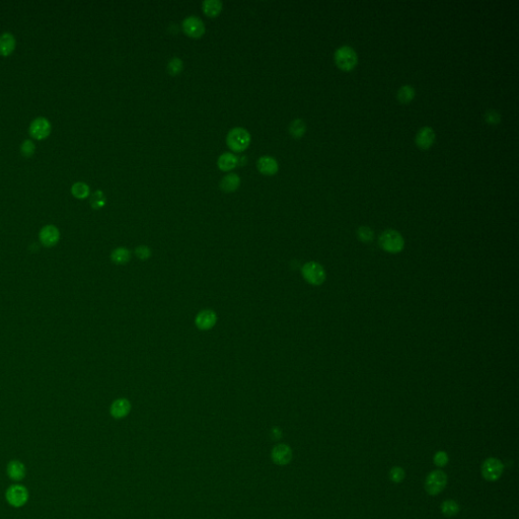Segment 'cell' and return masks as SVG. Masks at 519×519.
Here are the masks:
<instances>
[{
    "mask_svg": "<svg viewBox=\"0 0 519 519\" xmlns=\"http://www.w3.org/2000/svg\"><path fill=\"white\" fill-rule=\"evenodd\" d=\"M334 60L337 67L342 71H351L358 64V56L352 47L342 46L335 51Z\"/></svg>",
    "mask_w": 519,
    "mask_h": 519,
    "instance_id": "cell-1",
    "label": "cell"
},
{
    "mask_svg": "<svg viewBox=\"0 0 519 519\" xmlns=\"http://www.w3.org/2000/svg\"><path fill=\"white\" fill-rule=\"evenodd\" d=\"M252 136L250 132L243 127H235L230 129L226 136V144L234 152H243L250 146Z\"/></svg>",
    "mask_w": 519,
    "mask_h": 519,
    "instance_id": "cell-2",
    "label": "cell"
},
{
    "mask_svg": "<svg viewBox=\"0 0 519 519\" xmlns=\"http://www.w3.org/2000/svg\"><path fill=\"white\" fill-rule=\"evenodd\" d=\"M379 245L382 250L390 254H397L402 251L405 246L401 235L397 233L396 230L387 229L381 234L379 237Z\"/></svg>",
    "mask_w": 519,
    "mask_h": 519,
    "instance_id": "cell-3",
    "label": "cell"
},
{
    "mask_svg": "<svg viewBox=\"0 0 519 519\" xmlns=\"http://www.w3.org/2000/svg\"><path fill=\"white\" fill-rule=\"evenodd\" d=\"M304 280L315 286L323 284L326 280V272L323 266L317 262H308L301 269Z\"/></svg>",
    "mask_w": 519,
    "mask_h": 519,
    "instance_id": "cell-4",
    "label": "cell"
},
{
    "mask_svg": "<svg viewBox=\"0 0 519 519\" xmlns=\"http://www.w3.org/2000/svg\"><path fill=\"white\" fill-rule=\"evenodd\" d=\"M183 32L192 39H200L206 33L204 22L196 16H189L182 22Z\"/></svg>",
    "mask_w": 519,
    "mask_h": 519,
    "instance_id": "cell-5",
    "label": "cell"
},
{
    "mask_svg": "<svg viewBox=\"0 0 519 519\" xmlns=\"http://www.w3.org/2000/svg\"><path fill=\"white\" fill-rule=\"evenodd\" d=\"M447 484V476L443 471L431 472L425 480V489L429 495L435 496L442 492Z\"/></svg>",
    "mask_w": 519,
    "mask_h": 519,
    "instance_id": "cell-6",
    "label": "cell"
},
{
    "mask_svg": "<svg viewBox=\"0 0 519 519\" xmlns=\"http://www.w3.org/2000/svg\"><path fill=\"white\" fill-rule=\"evenodd\" d=\"M502 461L495 457L487 458L482 466V475L487 481H497L503 474Z\"/></svg>",
    "mask_w": 519,
    "mask_h": 519,
    "instance_id": "cell-7",
    "label": "cell"
},
{
    "mask_svg": "<svg viewBox=\"0 0 519 519\" xmlns=\"http://www.w3.org/2000/svg\"><path fill=\"white\" fill-rule=\"evenodd\" d=\"M7 500L10 505L16 508L23 507L29 500L28 490L21 485H14L9 488L6 494Z\"/></svg>",
    "mask_w": 519,
    "mask_h": 519,
    "instance_id": "cell-8",
    "label": "cell"
},
{
    "mask_svg": "<svg viewBox=\"0 0 519 519\" xmlns=\"http://www.w3.org/2000/svg\"><path fill=\"white\" fill-rule=\"evenodd\" d=\"M51 123L45 117H38L32 121L30 125V135L38 140L47 138L51 133Z\"/></svg>",
    "mask_w": 519,
    "mask_h": 519,
    "instance_id": "cell-9",
    "label": "cell"
},
{
    "mask_svg": "<svg viewBox=\"0 0 519 519\" xmlns=\"http://www.w3.org/2000/svg\"><path fill=\"white\" fill-rule=\"evenodd\" d=\"M39 239L43 246L47 248H52L58 244L60 239V232L55 225L48 224L40 230Z\"/></svg>",
    "mask_w": 519,
    "mask_h": 519,
    "instance_id": "cell-10",
    "label": "cell"
},
{
    "mask_svg": "<svg viewBox=\"0 0 519 519\" xmlns=\"http://www.w3.org/2000/svg\"><path fill=\"white\" fill-rule=\"evenodd\" d=\"M435 138H436V135H435L434 130L431 127L425 126V127H422L421 129H419V131L417 132L415 142H416V145L420 149L426 150V149H429L434 144Z\"/></svg>",
    "mask_w": 519,
    "mask_h": 519,
    "instance_id": "cell-11",
    "label": "cell"
},
{
    "mask_svg": "<svg viewBox=\"0 0 519 519\" xmlns=\"http://www.w3.org/2000/svg\"><path fill=\"white\" fill-rule=\"evenodd\" d=\"M257 168L262 175L274 176L279 170V164L274 157L263 155L257 160Z\"/></svg>",
    "mask_w": 519,
    "mask_h": 519,
    "instance_id": "cell-12",
    "label": "cell"
},
{
    "mask_svg": "<svg viewBox=\"0 0 519 519\" xmlns=\"http://www.w3.org/2000/svg\"><path fill=\"white\" fill-rule=\"evenodd\" d=\"M216 322H217V316H216L215 312H213L212 309H204V310L200 312L195 319V324H196L197 328L202 331H207V330L212 329L215 326Z\"/></svg>",
    "mask_w": 519,
    "mask_h": 519,
    "instance_id": "cell-13",
    "label": "cell"
},
{
    "mask_svg": "<svg viewBox=\"0 0 519 519\" xmlns=\"http://www.w3.org/2000/svg\"><path fill=\"white\" fill-rule=\"evenodd\" d=\"M292 458V450L286 444H279L272 450V459L280 466L287 465Z\"/></svg>",
    "mask_w": 519,
    "mask_h": 519,
    "instance_id": "cell-14",
    "label": "cell"
},
{
    "mask_svg": "<svg viewBox=\"0 0 519 519\" xmlns=\"http://www.w3.org/2000/svg\"><path fill=\"white\" fill-rule=\"evenodd\" d=\"M131 410V403L127 398L116 399L111 406V415L116 419H122L126 417Z\"/></svg>",
    "mask_w": 519,
    "mask_h": 519,
    "instance_id": "cell-15",
    "label": "cell"
},
{
    "mask_svg": "<svg viewBox=\"0 0 519 519\" xmlns=\"http://www.w3.org/2000/svg\"><path fill=\"white\" fill-rule=\"evenodd\" d=\"M241 186V178L239 175L235 174V172H230V174L223 177L219 183L220 190L224 193H233L237 191Z\"/></svg>",
    "mask_w": 519,
    "mask_h": 519,
    "instance_id": "cell-16",
    "label": "cell"
},
{
    "mask_svg": "<svg viewBox=\"0 0 519 519\" xmlns=\"http://www.w3.org/2000/svg\"><path fill=\"white\" fill-rule=\"evenodd\" d=\"M17 46V41L12 33H4L0 35V55L7 57L14 53Z\"/></svg>",
    "mask_w": 519,
    "mask_h": 519,
    "instance_id": "cell-17",
    "label": "cell"
},
{
    "mask_svg": "<svg viewBox=\"0 0 519 519\" xmlns=\"http://www.w3.org/2000/svg\"><path fill=\"white\" fill-rule=\"evenodd\" d=\"M238 164H239V157L232 152L222 153L217 159V165H218L219 169L222 171L233 170L238 166Z\"/></svg>",
    "mask_w": 519,
    "mask_h": 519,
    "instance_id": "cell-18",
    "label": "cell"
},
{
    "mask_svg": "<svg viewBox=\"0 0 519 519\" xmlns=\"http://www.w3.org/2000/svg\"><path fill=\"white\" fill-rule=\"evenodd\" d=\"M8 475L13 481H22L26 477L25 465L20 460H12L8 466Z\"/></svg>",
    "mask_w": 519,
    "mask_h": 519,
    "instance_id": "cell-19",
    "label": "cell"
},
{
    "mask_svg": "<svg viewBox=\"0 0 519 519\" xmlns=\"http://www.w3.org/2000/svg\"><path fill=\"white\" fill-rule=\"evenodd\" d=\"M223 9V5L220 0H204L202 3L203 13L208 18H217Z\"/></svg>",
    "mask_w": 519,
    "mask_h": 519,
    "instance_id": "cell-20",
    "label": "cell"
},
{
    "mask_svg": "<svg viewBox=\"0 0 519 519\" xmlns=\"http://www.w3.org/2000/svg\"><path fill=\"white\" fill-rule=\"evenodd\" d=\"M131 259V253L128 249L120 247L115 249L111 254V260L117 265H126Z\"/></svg>",
    "mask_w": 519,
    "mask_h": 519,
    "instance_id": "cell-21",
    "label": "cell"
},
{
    "mask_svg": "<svg viewBox=\"0 0 519 519\" xmlns=\"http://www.w3.org/2000/svg\"><path fill=\"white\" fill-rule=\"evenodd\" d=\"M415 95H416L415 88L409 84H406V85H402L401 87H399V89L397 90V93H396V98L400 103L407 105V103H410L415 98Z\"/></svg>",
    "mask_w": 519,
    "mask_h": 519,
    "instance_id": "cell-22",
    "label": "cell"
},
{
    "mask_svg": "<svg viewBox=\"0 0 519 519\" xmlns=\"http://www.w3.org/2000/svg\"><path fill=\"white\" fill-rule=\"evenodd\" d=\"M288 132L294 139H300L306 132V124L302 119H294L288 126Z\"/></svg>",
    "mask_w": 519,
    "mask_h": 519,
    "instance_id": "cell-23",
    "label": "cell"
},
{
    "mask_svg": "<svg viewBox=\"0 0 519 519\" xmlns=\"http://www.w3.org/2000/svg\"><path fill=\"white\" fill-rule=\"evenodd\" d=\"M71 194L77 199H85L90 194L89 186L84 182H76L71 186Z\"/></svg>",
    "mask_w": 519,
    "mask_h": 519,
    "instance_id": "cell-24",
    "label": "cell"
},
{
    "mask_svg": "<svg viewBox=\"0 0 519 519\" xmlns=\"http://www.w3.org/2000/svg\"><path fill=\"white\" fill-rule=\"evenodd\" d=\"M184 69V62L179 57H172L166 65V71L171 76L179 75Z\"/></svg>",
    "mask_w": 519,
    "mask_h": 519,
    "instance_id": "cell-25",
    "label": "cell"
},
{
    "mask_svg": "<svg viewBox=\"0 0 519 519\" xmlns=\"http://www.w3.org/2000/svg\"><path fill=\"white\" fill-rule=\"evenodd\" d=\"M441 511L446 517H453L459 512V506L454 500H446L441 504Z\"/></svg>",
    "mask_w": 519,
    "mask_h": 519,
    "instance_id": "cell-26",
    "label": "cell"
},
{
    "mask_svg": "<svg viewBox=\"0 0 519 519\" xmlns=\"http://www.w3.org/2000/svg\"><path fill=\"white\" fill-rule=\"evenodd\" d=\"M106 202H107V199H106V196H105V194H103V192L101 190H96L90 196V200H89L90 206L93 209H95V210L101 209L106 205Z\"/></svg>",
    "mask_w": 519,
    "mask_h": 519,
    "instance_id": "cell-27",
    "label": "cell"
},
{
    "mask_svg": "<svg viewBox=\"0 0 519 519\" xmlns=\"http://www.w3.org/2000/svg\"><path fill=\"white\" fill-rule=\"evenodd\" d=\"M357 236H358V239L363 242V243H369L372 241L373 237H374V234L372 232V229L368 226H360L357 230Z\"/></svg>",
    "mask_w": 519,
    "mask_h": 519,
    "instance_id": "cell-28",
    "label": "cell"
},
{
    "mask_svg": "<svg viewBox=\"0 0 519 519\" xmlns=\"http://www.w3.org/2000/svg\"><path fill=\"white\" fill-rule=\"evenodd\" d=\"M36 150V145L31 139L25 140L21 145V152L25 157H31L34 155Z\"/></svg>",
    "mask_w": 519,
    "mask_h": 519,
    "instance_id": "cell-29",
    "label": "cell"
},
{
    "mask_svg": "<svg viewBox=\"0 0 519 519\" xmlns=\"http://www.w3.org/2000/svg\"><path fill=\"white\" fill-rule=\"evenodd\" d=\"M485 121L490 125H498L501 122V115L495 110H489L485 113Z\"/></svg>",
    "mask_w": 519,
    "mask_h": 519,
    "instance_id": "cell-30",
    "label": "cell"
},
{
    "mask_svg": "<svg viewBox=\"0 0 519 519\" xmlns=\"http://www.w3.org/2000/svg\"><path fill=\"white\" fill-rule=\"evenodd\" d=\"M389 479L393 483H396V484L402 482L403 479H405V471H403L400 467H393L389 471Z\"/></svg>",
    "mask_w": 519,
    "mask_h": 519,
    "instance_id": "cell-31",
    "label": "cell"
},
{
    "mask_svg": "<svg viewBox=\"0 0 519 519\" xmlns=\"http://www.w3.org/2000/svg\"><path fill=\"white\" fill-rule=\"evenodd\" d=\"M433 460L437 467L442 468L448 464V455L445 451H438L435 453Z\"/></svg>",
    "mask_w": 519,
    "mask_h": 519,
    "instance_id": "cell-32",
    "label": "cell"
},
{
    "mask_svg": "<svg viewBox=\"0 0 519 519\" xmlns=\"http://www.w3.org/2000/svg\"><path fill=\"white\" fill-rule=\"evenodd\" d=\"M135 255H136V257H137L138 259H140V260H143V261H144V260H147V259H149V258H150V256H151V251H150V249H149L148 247H146V246H139V247H137V248H136V250H135Z\"/></svg>",
    "mask_w": 519,
    "mask_h": 519,
    "instance_id": "cell-33",
    "label": "cell"
}]
</instances>
